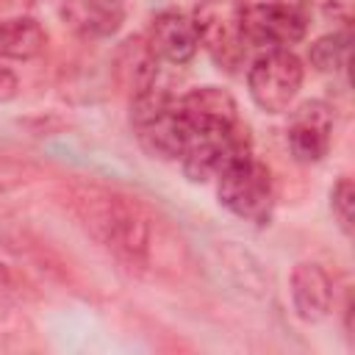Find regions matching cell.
Returning a JSON list of instances; mask_svg holds the SVG:
<instances>
[{
    "instance_id": "obj_1",
    "label": "cell",
    "mask_w": 355,
    "mask_h": 355,
    "mask_svg": "<svg viewBox=\"0 0 355 355\" xmlns=\"http://www.w3.org/2000/svg\"><path fill=\"white\" fill-rule=\"evenodd\" d=\"M78 211L86 230L122 261L144 266L153 258V225L139 202L108 191H89L78 197Z\"/></svg>"
},
{
    "instance_id": "obj_2",
    "label": "cell",
    "mask_w": 355,
    "mask_h": 355,
    "mask_svg": "<svg viewBox=\"0 0 355 355\" xmlns=\"http://www.w3.org/2000/svg\"><path fill=\"white\" fill-rule=\"evenodd\" d=\"M219 202L239 219L252 225H269L275 208L272 172L255 155L239 158L216 175Z\"/></svg>"
},
{
    "instance_id": "obj_3",
    "label": "cell",
    "mask_w": 355,
    "mask_h": 355,
    "mask_svg": "<svg viewBox=\"0 0 355 355\" xmlns=\"http://www.w3.org/2000/svg\"><path fill=\"white\" fill-rule=\"evenodd\" d=\"M191 22L197 28L200 44L208 50V55L227 72H236L247 55V39H244V3L241 0H202Z\"/></svg>"
},
{
    "instance_id": "obj_4",
    "label": "cell",
    "mask_w": 355,
    "mask_h": 355,
    "mask_svg": "<svg viewBox=\"0 0 355 355\" xmlns=\"http://www.w3.org/2000/svg\"><path fill=\"white\" fill-rule=\"evenodd\" d=\"M247 155H252V144L241 122L233 128H197L186 141L180 166L189 180L205 183L208 178H216L225 166Z\"/></svg>"
},
{
    "instance_id": "obj_5",
    "label": "cell",
    "mask_w": 355,
    "mask_h": 355,
    "mask_svg": "<svg viewBox=\"0 0 355 355\" xmlns=\"http://www.w3.org/2000/svg\"><path fill=\"white\" fill-rule=\"evenodd\" d=\"M302 78H305L302 61L288 47H280V50H266L252 61L247 72V89L261 111L280 114L294 103Z\"/></svg>"
},
{
    "instance_id": "obj_6",
    "label": "cell",
    "mask_w": 355,
    "mask_h": 355,
    "mask_svg": "<svg viewBox=\"0 0 355 355\" xmlns=\"http://www.w3.org/2000/svg\"><path fill=\"white\" fill-rule=\"evenodd\" d=\"M305 33H308L305 11H297L275 0L244 8V39L250 47L280 50L302 42Z\"/></svg>"
},
{
    "instance_id": "obj_7",
    "label": "cell",
    "mask_w": 355,
    "mask_h": 355,
    "mask_svg": "<svg viewBox=\"0 0 355 355\" xmlns=\"http://www.w3.org/2000/svg\"><path fill=\"white\" fill-rule=\"evenodd\" d=\"M333 141V111L319 100L302 103L288 119V147L300 164H316Z\"/></svg>"
},
{
    "instance_id": "obj_8",
    "label": "cell",
    "mask_w": 355,
    "mask_h": 355,
    "mask_svg": "<svg viewBox=\"0 0 355 355\" xmlns=\"http://www.w3.org/2000/svg\"><path fill=\"white\" fill-rule=\"evenodd\" d=\"M147 44L150 50L158 55V61H169V64H189L197 55L200 39H197V28L191 22V17L180 14V11H161L147 31Z\"/></svg>"
},
{
    "instance_id": "obj_9",
    "label": "cell",
    "mask_w": 355,
    "mask_h": 355,
    "mask_svg": "<svg viewBox=\"0 0 355 355\" xmlns=\"http://www.w3.org/2000/svg\"><path fill=\"white\" fill-rule=\"evenodd\" d=\"M58 14L83 39H108L125 22L122 0H61Z\"/></svg>"
},
{
    "instance_id": "obj_10",
    "label": "cell",
    "mask_w": 355,
    "mask_h": 355,
    "mask_svg": "<svg viewBox=\"0 0 355 355\" xmlns=\"http://www.w3.org/2000/svg\"><path fill=\"white\" fill-rule=\"evenodd\" d=\"M291 302H294V311L300 319H305V322L324 319L333 308L330 275L313 261H300L291 272Z\"/></svg>"
},
{
    "instance_id": "obj_11",
    "label": "cell",
    "mask_w": 355,
    "mask_h": 355,
    "mask_svg": "<svg viewBox=\"0 0 355 355\" xmlns=\"http://www.w3.org/2000/svg\"><path fill=\"white\" fill-rule=\"evenodd\" d=\"M178 108L191 130L197 128H233L239 125V108L236 100L219 89V86H200L191 89L178 100Z\"/></svg>"
},
{
    "instance_id": "obj_12",
    "label": "cell",
    "mask_w": 355,
    "mask_h": 355,
    "mask_svg": "<svg viewBox=\"0 0 355 355\" xmlns=\"http://www.w3.org/2000/svg\"><path fill=\"white\" fill-rule=\"evenodd\" d=\"M114 72H116L119 86L130 97H136V94L147 92L150 86H155V78H158V55L150 50V44H147L144 36L128 39V42H122V47L114 55Z\"/></svg>"
},
{
    "instance_id": "obj_13",
    "label": "cell",
    "mask_w": 355,
    "mask_h": 355,
    "mask_svg": "<svg viewBox=\"0 0 355 355\" xmlns=\"http://www.w3.org/2000/svg\"><path fill=\"white\" fill-rule=\"evenodd\" d=\"M44 44L47 33L31 14L0 22V58L31 61L44 50Z\"/></svg>"
},
{
    "instance_id": "obj_14",
    "label": "cell",
    "mask_w": 355,
    "mask_h": 355,
    "mask_svg": "<svg viewBox=\"0 0 355 355\" xmlns=\"http://www.w3.org/2000/svg\"><path fill=\"white\" fill-rule=\"evenodd\" d=\"M347 58H349V31L347 28L319 36L308 50V61L319 72H341L347 67Z\"/></svg>"
},
{
    "instance_id": "obj_15",
    "label": "cell",
    "mask_w": 355,
    "mask_h": 355,
    "mask_svg": "<svg viewBox=\"0 0 355 355\" xmlns=\"http://www.w3.org/2000/svg\"><path fill=\"white\" fill-rule=\"evenodd\" d=\"M330 208L344 233H352V211H355V186L349 178H338L330 191Z\"/></svg>"
},
{
    "instance_id": "obj_16",
    "label": "cell",
    "mask_w": 355,
    "mask_h": 355,
    "mask_svg": "<svg viewBox=\"0 0 355 355\" xmlns=\"http://www.w3.org/2000/svg\"><path fill=\"white\" fill-rule=\"evenodd\" d=\"M322 11H324V17L349 25V19H352V0H322Z\"/></svg>"
},
{
    "instance_id": "obj_17",
    "label": "cell",
    "mask_w": 355,
    "mask_h": 355,
    "mask_svg": "<svg viewBox=\"0 0 355 355\" xmlns=\"http://www.w3.org/2000/svg\"><path fill=\"white\" fill-rule=\"evenodd\" d=\"M17 92H19V80H17V75H14L11 69L0 67V103L14 100V97H17Z\"/></svg>"
},
{
    "instance_id": "obj_18",
    "label": "cell",
    "mask_w": 355,
    "mask_h": 355,
    "mask_svg": "<svg viewBox=\"0 0 355 355\" xmlns=\"http://www.w3.org/2000/svg\"><path fill=\"white\" fill-rule=\"evenodd\" d=\"M31 11V0H0V22L25 17Z\"/></svg>"
},
{
    "instance_id": "obj_19",
    "label": "cell",
    "mask_w": 355,
    "mask_h": 355,
    "mask_svg": "<svg viewBox=\"0 0 355 355\" xmlns=\"http://www.w3.org/2000/svg\"><path fill=\"white\" fill-rule=\"evenodd\" d=\"M275 3H283V6H291V8H297V11H305V6H308L311 0H275Z\"/></svg>"
}]
</instances>
